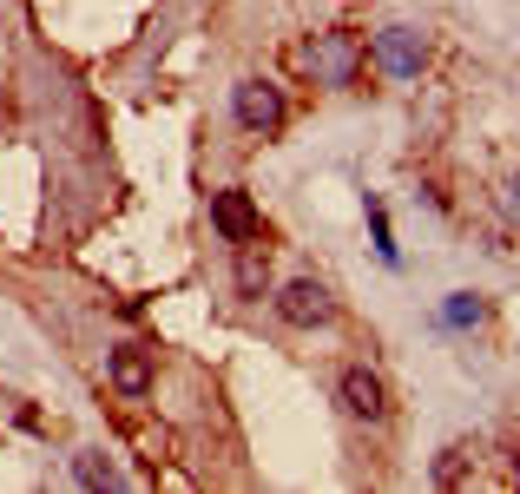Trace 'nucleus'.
Returning a JSON list of instances; mask_svg holds the SVG:
<instances>
[{
    "label": "nucleus",
    "mask_w": 520,
    "mask_h": 494,
    "mask_svg": "<svg viewBox=\"0 0 520 494\" xmlns=\"http://www.w3.org/2000/svg\"><path fill=\"white\" fill-rule=\"evenodd\" d=\"M336 402H343L356 422H389V389H382V376L369 363H349L343 376H336Z\"/></svg>",
    "instance_id": "nucleus-4"
},
{
    "label": "nucleus",
    "mask_w": 520,
    "mask_h": 494,
    "mask_svg": "<svg viewBox=\"0 0 520 494\" xmlns=\"http://www.w3.org/2000/svg\"><path fill=\"white\" fill-rule=\"evenodd\" d=\"M501 218L520 224V178H501Z\"/></svg>",
    "instance_id": "nucleus-13"
},
{
    "label": "nucleus",
    "mask_w": 520,
    "mask_h": 494,
    "mask_svg": "<svg viewBox=\"0 0 520 494\" xmlns=\"http://www.w3.org/2000/svg\"><path fill=\"white\" fill-rule=\"evenodd\" d=\"M303 60H310L330 86H356V60H363V47H356V33H323Z\"/></svg>",
    "instance_id": "nucleus-7"
},
{
    "label": "nucleus",
    "mask_w": 520,
    "mask_h": 494,
    "mask_svg": "<svg viewBox=\"0 0 520 494\" xmlns=\"http://www.w3.org/2000/svg\"><path fill=\"white\" fill-rule=\"evenodd\" d=\"M79 481H86V488H112V481H119L106 448H86V455H79Z\"/></svg>",
    "instance_id": "nucleus-11"
},
{
    "label": "nucleus",
    "mask_w": 520,
    "mask_h": 494,
    "mask_svg": "<svg viewBox=\"0 0 520 494\" xmlns=\"http://www.w3.org/2000/svg\"><path fill=\"white\" fill-rule=\"evenodd\" d=\"M277 317L290 323V330H323V323H336V297L330 284H316V277H297V284L277 290Z\"/></svg>",
    "instance_id": "nucleus-3"
},
{
    "label": "nucleus",
    "mask_w": 520,
    "mask_h": 494,
    "mask_svg": "<svg viewBox=\"0 0 520 494\" xmlns=\"http://www.w3.org/2000/svg\"><path fill=\"white\" fill-rule=\"evenodd\" d=\"M468 468H474V442H448L435 455V488H468Z\"/></svg>",
    "instance_id": "nucleus-9"
},
{
    "label": "nucleus",
    "mask_w": 520,
    "mask_h": 494,
    "mask_svg": "<svg viewBox=\"0 0 520 494\" xmlns=\"http://www.w3.org/2000/svg\"><path fill=\"white\" fill-rule=\"evenodd\" d=\"M211 224H218L224 244H257V238H264V211H257V198L244 192V185L211 192Z\"/></svg>",
    "instance_id": "nucleus-2"
},
{
    "label": "nucleus",
    "mask_w": 520,
    "mask_h": 494,
    "mask_svg": "<svg viewBox=\"0 0 520 494\" xmlns=\"http://www.w3.org/2000/svg\"><path fill=\"white\" fill-rule=\"evenodd\" d=\"M481 317H488V303H481V297H468V290H455V297L442 303V323H448V330H474Z\"/></svg>",
    "instance_id": "nucleus-10"
},
{
    "label": "nucleus",
    "mask_w": 520,
    "mask_h": 494,
    "mask_svg": "<svg viewBox=\"0 0 520 494\" xmlns=\"http://www.w3.org/2000/svg\"><path fill=\"white\" fill-rule=\"evenodd\" d=\"M237 290L244 297H270V257L257 244H237Z\"/></svg>",
    "instance_id": "nucleus-8"
},
{
    "label": "nucleus",
    "mask_w": 520,
    "mask_h": 494,
    "mask_svg": "<svg viewBox=\"0 0 520 494\" xmlns=\"http://www.w3.org/2000/svg\"><path fill=\"white\" fill-rule=\"evenodd\" d=\"M369 238H376L382 264H402V251H395V238H389V211H382V198H369Z\"/></svg>",
    "instance_id": "nucleus-12"
},
{
    "label": "nucleus",
    "mask_w": 520,
    "mask_h": 494,
    "mask_svg": "<svg viewBox=\"0 0 520 494\" xmlns=\"http://www.w3.org/2000/svg\"><path fill=\"white\" fill-rule=\"evenodd\" d=\"M106 376H112V389H119L126 402H145V396H152L158 363H152V350H139V343H119L112 363H106Z\"/></svg>",
    "instance_id": "nucleus-6"
},
{
    "label": "nucleus",
    "mask_w": 520,
    "mask_h": 494,
    "mask_svg": "<svg viewBox=\"0 0 520 494\" xmlns=\"http://www.w3.org/2000/svg\"><path fill=\"white\" fill-rule=\"evenodd\" d=\"M231 112H237V126L251 132V139H277V132H284V93H277L270 80H237Z\"/></svg>",
    "instance_id": "nucleus-1"
},
{
    "label": "nucleus",
    "mask_w": 520,
    "mask_h": 494,
    "mask_svg": "<svg viewBox=\"0 0 520 494\" xmlns=\"http://www.w3.org/2000/svg\"><path fill=\"white\" fill-rule=\"evenodd\" d=\"M376 60L389 80H422V66H428V33L415 27H382L376 33Z\"/></svg>",
    "instance_id": "nucleus-5"
}]
</instances>
